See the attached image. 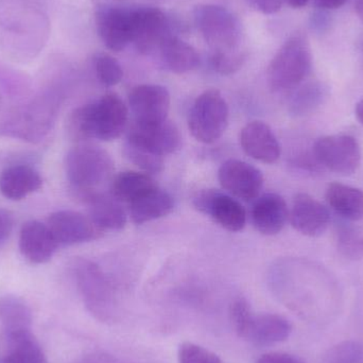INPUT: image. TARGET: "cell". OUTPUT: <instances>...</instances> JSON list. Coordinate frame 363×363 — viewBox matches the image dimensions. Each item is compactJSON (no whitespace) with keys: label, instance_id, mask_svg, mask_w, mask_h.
Instances as JSON below:
<instances>
[{"label":"cell","instance_id":"cell-1","mask_svg":"<svg viewBox=\"0 0 363 363\" xmlns=\"http://www.w3.org/2000/svg\"><path fill=\"white\" fill-rule=\"evenodd\" d=\"M129 121V111L116 94H106L97 101L77 108L70 117L69 129L79 140L111 142L125 131Z\"/></svg>","mask_w":363,"mask_h":363},{"label":"cell","instance_id":"cell-2","mask_svg":"<svg viewBox=\"0 0 363 363\" xmlns=\"http://www.w3.org/2000/svg\"><path fill=\"white\" fill-rule=\"evenodd\" d=\"M313 64L311 46L302 34L290 36L268 67V83L273 91L296 89L308 76Z\"/></svg>","mask_w":363,"mask_h":363},{"label":"cell","instance_id":"cell-3","mask_svg":"<svg viewBox=\"0 0 363 363\" xmlns=\"http://www.w3.org/2000/svg\"><path fill=\"white\" fill-rule=\"evenodd\" d=\"M230 321L240 338L256 345H273L284 342L292 332L290 322L274 313L254 315L245 298H236L230 305Z\"/></svg>","mask_w":363,"mask_h":363},{"label":"cell","instance_id":"cell-4","mask_svg":"<svg viewBox=\"0 0 363 363\" xmlns=\"http://www.w3.org/2000/svg\"><path fill=\"white\" fill-rule=\"evenodd\" d=\"M74 271L87 311L104 323L116 322L119 317L118 301L101 269L89 260L79 259Z\"/></svg>","mask_w":363,"mask_h":363},{"label":"cell","instance_id":"cell-5","mask_svg":"<svg viewBox=\"0 0 363 363\" xmlns=\"http://www.w3.org/2000/svg\"><path fill=\"white\" fill-rule=\"evenodd\" d=\"M65 168L68 181L82 192L84 198L94 192V188L111 178L114 162L104 149L91 145H80L66 155Z\"/></svg>","mask_w":363,"mask_h":363},{"label":"cell","instance_id":"cell-6","mask_svg":"<svg viewBox=\"0 0 363 363\" xmlns=\"http://www.w3.org/2000/svg\"><path fill=\"white\" fill-rule=\"evenodd\" d=\"M194 23L213 51L240 50L241 23L223 6L200 4L194 11Z\"/></svg>","mask_w":363,"mask_h":363},{"label":"cell","instance_id":"cell-7","mask_svg":"<svg viewBox=\"0 0 363 363\" xmlns=\"http://www.w3.org/2000/svg\"><path fill=\"white\" fill-rule=\"evenodd\" d=\"M228 116V106L223 96L217 89H208L192 104L188 129L198 142L213 144L225 132Z\"/></svg>","mask_w":363,"mask_h":363},{"label":"cell","instance_id":"cell-8","mask_svg":"<svg viewBox=\"0 0 363 363\" xmlns=\"http://www.w3.org/2000/svg\"><path fill=\"white\" fill-rule=\"evenodd\" d=\"M313 157L320 165L341 176H351L357 172L362 162V150L353 136H324L315 142Z\"/></svg>","mask_w":363,"mask_h":363},{"label":"cell","instance_id":"cell-9","mask_svg":"<svg viewBox=\"0 0 363 363\" xmlns=\"http://www.w3.org/2000/svg\"><path fill=\"white\" fill-rule=\"evenodd\" d=\"M172 30V23L161 9H132V43L140 53L148 55L160 49L167 38L174 35Z\"/></svg>","mask_w":363,"mask_h":363},{"label":"cell","instance_id":"cell-10","mask_svg":"<svg viewBox=\"0 0 363 363\" xmlns=\"http://www.w3.org/2000/svg\"><path fill=\"white\" fill-rule=\"evenodd\" d=\"M170 94L162 85L143 84L134 87L129 95V106L136 125H155L167 121Z\"/></svg>","mask_w":363,"mask_h":363},{"label":"cell","instance_id":"cell-11","mask_svg":"<svg viewBox=\"0 0 363 363\" xmlns=\"http://www.w3.org/2000/svg\"><path fill=\"white\" fill-rule=\"evenodd\" d=\"M194 205L230 232H239L247 223L245 207L228 194L216 190H203L194 199Z\"/></svg>","mask_w":363,"mask_h":363},{"label":"cell","instance_id":"cell-12","mask_svg":"<svg viewBox=\"0 0 363 363\" xmlns=\"http://www.w3.org/2000/svg\"><path fill=\"white\" fill-rule=\"evenodd\" d=\"M96 28L106 48L119 52L132 43V9L121 6H98Z\"/></svg>","mask_w":363,"mask_h":363},{"label":"cell","instance_id":"cell-13","mask_svg":"<svg viewBox=\"0 0 363 363\" xmlns=\"http://www.w3.org/2000/svg\"><path fill=\"white\" fill-rule=\"evenodd\" d=\"M47 226L59 245H78L96 240L102 235L91 218L74 211H60L51 213Z\"/></svg>","mask_w":363,"mask_h":363},{"label":"cell","instance_id":"cell-14","mask_svg":"<svg viewBox=\"0 0 363 363\" xmlns=\"http://www.w3.org/2000/svg\"><path fill=\"white\" fill-rule=\"evenodd\" d=\"M218 180L226 191L245 201L257 198L264 185L262 172L238 160L224 162L218 172Z\"/></svg>","mask_w":363,"mask_h":363},{"label":"cell","instance_id":"cell-15","mask_svg":"<svg viewBox=\"0 0 363 363\" xmlns=\"http://www.w3.org/2000/svg\"><path fill=\"white\" fill-rule=\"evenodd\" d=\"M127 140L142 145L161 157L176 152L181 146L180 132L169 119L155 125L133 123Z\"/></svg>","mask_w":363,"mask_h":363},{"label":"cell","instance_id":"cell-16","mask_svg":"<svg viewBox=\"0 0 363 363\" xmlns=\"http://www.w3.org/2000/svg\"><path fill=\"white\" fill-rule=\"evenodd\" d=\"M290 222L294 230L308 237H319L330 225V216L323 204L306 194H298L292 203Z\"/></svg>","mask_w":363,"mask_h":363},{"label":"cell","instance_id":"cell-17","mask_svg":"<svg viewBox=\"0 0 363 363\" xmlns=\"http://www.w3.org/2000/svg\"><path fill=\"white\" fill-rule=\"evenodd\" d=\"M243 151L252 159L264 164H274L281 157V145L271 128L262 121H252L240 133Z\"/></svg>","mask_w":363,"mask_h":363},{"label":"cell","instance_id":"cell-18","mask_svg":"<svg viewBox=\"0 0 363 363\" xmlns=\"http://www.w3.org/2000/svg\"><path fill=\"white\" fill-rule=\"evenodd\" d=\"M57 241L47 224L31 220L26 222L19 234V250L26 259L32 264H45L57 251Z\"/></svg>","mask_w":363,"mask_h":363},{"label":"cell","instance_id":"cell-19","mask_svg":"<svg viewBox=\"0 0 363 363\" xmlns=\"http://www.w3.org/2000/svg\"><path fill=\"white\" fill-rule=\"evenodd\" d=\"M288 207L283 196L266 194L259 196L252 207L251 218L254 228L266 236L279 234L288 220Z\"/></svg>","mask_w":363,"mask_h":363},{"label":"cell","instance_id":"cell-20","mask_svg":"<svg viewBox=\"0 0 363 363\" xmlns=\"http://www.w3.org/2000/svg\"><path fill=\"white\" fill-rule=\"evenodd\" d=\"M42 185V177L28 165L10 166L0 176V192L9 200H21Z\"/></svg>","mask_w":363,"mask_h":363},{"label":"cell","instance_id":"cell-21","mask_svg":"<svg viewBox=\"0 0 363 363\" xmlns=\"http://www.w3.org/2000/svg\"><path fill=\"white\" fill-rule=\"evenodd\" d=\"M130 216L135 224H144L172 213L174 202L165 190L157 187L130 203Z\"/></svg>","mask_w":363,"mask_h":363},{"label":"cell","instance_id":"cell-22","mask_svg":"<svg viewBox=\"0 0 363 363\" xmlns=\"http://www.w3.org/2000/svg\"><path fill=\"white\" fill-rule=\"evenodd\" d=\"M89 205V218L100 230H121L127 224V213L113 196L91 192L84 196Z\"/></svg>","mask_w":363,"mask_h":363},{"label":"cell","instance_id":"cell-23","mask_svg":"<svg viewBox=\"0 0 363 363\" xmlns=\"http://www.w3.org/2000/svg\"><path fill=\"white\" fill-rule=\"evenodd\" d=\"M325 199L333 211L343 219L358 221L363 218V191L359 188L332 183L328 185Z\"/></svg>","mask_w":363,"mask_h":363},{"label":"cell","instance_id":"cell-24","mask_svg":"<svg viewBox=\"0 0 363 363\" xmlns=\"http://www.w3.org/2000/svg\"><path fill=\"white\" fill-rule=\"evenodd\" d=\"M162 63L174 74H185L200 65V55L191 45L172 35L160 47Z\"/></svg>","mask_w":363,"mask_h":363},{"label":"cell","instance_id":"cell-25","mask_svg":"<svg viewBox=\"0 0 363 363\" xmlns=\"http://www.w3.org/2000/svg\"><path fill=\"white\" fill-rule=\"evenodd\" d=\"M8 353L0 363H46L44 352L31 330L14 333L6 336Z\"/></svg>","mask_w":363,"mask_h":363},{"label":"cell","instance_id":"cell-26","mask_svg":"<svg viewBox=\"0 0 363 363\" xmlns=\"http://www.w3.org/2000/svg\"><path fill=\"white\" fill-rule=\"evenodd\" d=\"M159 187L151 174L146 172H123L117 174L111 185L113 198L119 202L131 203L135 199Z\"/></svg>","mask_w":363,"mask_h":363},{"label":"cell","instance_id":"cell-27","mask_svg":"<svg viewBox=\"0 0 363 363\" xmlns=\"http://www.w3.org/2000/svg\"><path fill=\"white\" fill-rule=\"evenodd\" d=\"M0 321L4 325L6 336L31 330V311L18 298L6 296L0 298Z\"/></svg>","mask_w":363,"mask_h":363},{"label":"cell","instance_id":"cell-28","mask_svg":"<svg viewBox=\"0 0 363 363\" xmlns=\"http://www.w3.org/2000/svg\"><path fill=\"white\" fill-rule=\"evenodd\" d=\"M123 153L134 165L140 167L148 174H157L163 170L164 157L149 150L142 145L125 140Z\"/></svg>","mask_w":363,"mask_h":363},{"label":"cell","instance_id":"cell-29","mask_svg":"<svg viewBox=\"0 0 363 363\" xmlns=\"http://www.w3.org/2000/svg\"><path fill=\"white\" fill-rule=\"evenodd\" d=\"M94 68L98 80L106 86H114L123 78V70L119 62L108 53H96Z\"/></svg>","mask_w":363,"mask_h":363},{"label":"cell","instance_id":"cell-30","mask_svg":"<svg viewBox=\"0 0 363 363\" xmlns=\"http://www.w3.org/2000/svg\"><path fill=\"white\" fill-rule=\"evenodd\" d=\"M323 97V89L318 83H311L298 89L291 101L290 112L294 115H305L313 111L321 102Z\"/></svg>","mask_w":363,"mask_h":363},{"label":"cell","instance_id":"cell-31","mask_svg":"<svg viewBox=\"0 0 363 363\" xmlns=\"http://www.w3.org/2000/svg\"><path fill=\"white\" fill-rule=\"evenodd\" d=\"M247 60L243 50L213 51L209 57L211 69L222 76H230L238 72Z\"/></svg>","mask_w":363,"mask_h":363},{"label":"cell","instance_id":"cell-32","mask_svg":"<svg viewBox=\"0 0 363 363\" xmlns=\"http://www.w3.org/2000/svg\"><path fill=\"white\" fill-rule=\"evenodd\" d=\"M338 250L342 255L350 259H362L363 258V236L357 230L351 228L339 230Z\"/></svg>","mask_w":363,"mask_h":363},{"label":"cell","instance_id":"cell-33","mask_svg":"<svg viewBox=\"0 0 363 363\" xmlns=\"http://www.w3.org/2000/svg\"><path fill=\"white\" fill-rule=\"evenodd\" d=\"M179 363H222L221 359L213 352L205 347L185 342L179 349Z\"/></svg>","mask_w":363,"mask_h":363},{"label":"cell","instance_id":"cell-34","mask_svg":"<svg viewBox=\"0 0 363 363\" xmlns=\"http://www.w3.org/2000/svg\"><path fill=\"white\" fill-rule=\"evenodd\" d=\"M363 359V345L349 341L337 345L330 351V363H359Z\"/></svg>","mask_w":363,"mask_h":363},{"label":"cell","instance_id":"cell-35","mask_svg":"<svg viewBox=\"0 0 363 363\" xmlns=\"http://www.w3.org/2000/svg\"><path fill=\"white\" fill-rule=\"evenodd\" d=\"M247 4L254 10L264 14H274L281 10L284 0H247Z\"/></svg>","mask_w":363,"mask_h":363},{"label":"cell","instance_id":"cell-36","mask_svg":"<svg viewBox=\"0 0 363 363\" xmlns=\"http://www.w3.org/2000/svg\"><path fill=\"white\" fill-rule=\"evenodd\" d=\"M256 363H304V362L291 354L272 352V353L260 356Z\"/></svg>","mask_w":363,"mask_h":363},{"label":"cell","instance_id":"cell-37","mask_svg":"<svg viewBox=\"0 0 363 363\" xmlns=\"http://www.w3.org/2000/svg\"><path fill=\"white\" fill-rule=\"evenodd\" d=\"M13 215L6 209H0V242L10 236L13 230Z\"/></svg>","mask_w":363,"mask_h":363},{"label":"cell","instance_id":"cell-38","mask_svg":"<svg viewBox=\"0 0 363 363\" xmlns=\"http://www.w3.org/2000/svg\"><path fill=\"white\" fill-rule=\"evenodd\" d=\"M347 0H315V6L322 10H336L345 6Z\"/></svg>","mask_w":363,"mask_h":363},{"label":"cell","instance_id":"cell-39","mask_svg":"<svg viewBox=\"0 0 363 363\" xmlns=\"http://www.w3.org/2000/svg\"><path fill=\"white\" fill-rule=\"evenodd\" d=\"M79 363H115L112 358L104 355H91Z\"/></svg>","mask_w":363,"mask_h":363},{"label":"cell","instance_id":"cell-40","mask_svg":"<svg viewBox=\"0 0 363 363\" xmlns=\"http://www.w3.org/2000/svg\"><path fill=\"white\" fill-rule=\"evenodd\" d=\"M290 6L294 9H301L308 4L309 0H285Z\"/></svg>","mask_w":363,"mask_h":363},{"label":"cell","instance_id":"cell-41","mask_svg":"<svg viewBox=\"0 0 363 363\" xmlns=\"http://www.w3.org/2000/svg\"><path fill=\"white\" fill-rule=\"evenodd\" d=\"M355 112L358 121H359V123L363 125V99L362 101L358 102L357 106H356Z\"/></svg>","mask_w":363,"mask_h":363},{"label":"cell","instance_id":"cell-42","mask_svg":"<svg viewBox=\"0 0 363 363\" xmlns=\"http://www.w3.org/2000/svg\"><path fill=\"white\" fill-rule=\"evenodd\" d=\"M356 13L363 23V0H357L355 4Z\"/></svg>","mask_w":363,"mask_h":363}]
</instances>
